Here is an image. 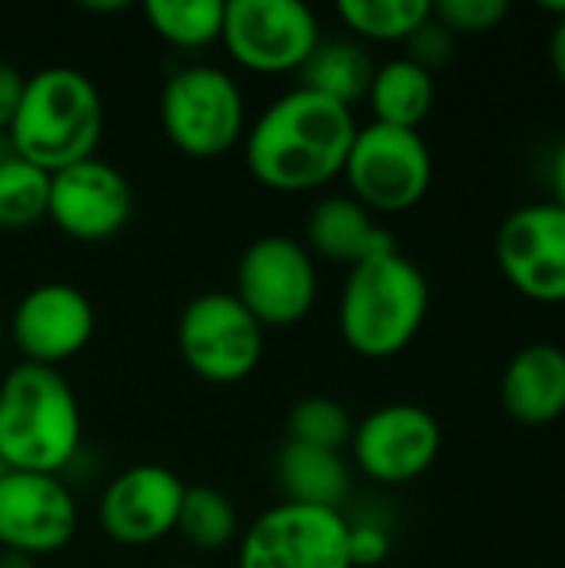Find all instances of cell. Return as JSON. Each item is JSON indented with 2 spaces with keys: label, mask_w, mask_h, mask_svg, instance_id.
<instances>
[{
  "label": "cell",
  "mask_w": 565,
  "mask_h": 568,
  "mask_svg": "<svg viewBox=\"0 0 565 568\" xmlns=\"http://www.w3.org/2000/svg\"><path fill=\"white\" fill-rule=\"evenodd\" d=\"M353 106L310 87L276 97L243 133L246 170L273 193H310L343 176L356 140Z\"/></svg>",
  "instance_id": "cell-1"
},
{
  "label": "cell",
  "mask_w": 565,
  "mask_h": 568,
  "mask_svg": "<svg viewBox=\"0 0 565 568\" xmlns=\"http://www.w3.org/2000/svg\"><path fill=\"white\" fill-rule=\"evenodd\" d=\"M83 446V413L60 369L17 363L0 379V466L60 476Z\"/></svg>",
  "instance_id": "cell-2"
},
{
  "label": "cell",
  "mask_w": 565,
  "mask_h": 568,
  "mask_svg": "<svg viewBox=\"0 0 565 568\" xmlns=\"http://www.w3.org/2000/svg\"><path fill=\"white\" fill-rule=\"evenodd\" d=\"M103 136V100L77 67H43L23 80L20 106L7 130L13 153L43 173H60L97 156Z\"/></svg>",
  "instance_id": "cell-3"
},
{
  "label": "cell",
  "mask_w": 565,
  "mask_h": 568,
  "mask_svg": "<svg viewBox=\"0 0 565 568\" xmlns=\"http://www.w3.org/2000/svg\"><path fill=\"white\" fill-rule=\"evenodd\" d=\"M430 313V283L400 250L376 253L346 273L340 336L363 359H393L413 346Z\"/></svg>",
  "instance_id": "cell-4"
},
{
  "label": "cell",
  "mask_w": 565,
  "mask_h": 568,
  "mask_svg": "<svg viewBox=\"0 0 565 568\" xmlns=\"http://www.w3.org/2000/svg\"><path fill=\"white\" fill-rule=\"evenodd\" d=\"M160 123L167 140L190 160H216L246 133L243 87L223 67L186 63L160 90Z\"/></svg>",
  "instance_id": "cell-5"
},
{
  "label": "cell",
  "mask_w": 565,
  "mask_h": 568,
  "mask_svg": "<svg viewBox=\"0 0 565 568\" xmlns=\"http://www.w3.org/2000/svg\"><path fill=\"white\" fill-rule=\"evenodd\" d=\"M343 180L370 213H406L433 186V153L420 130L366 123L356 130Z\"/></svg>",
  "instance_id": "cell-6"
},
{
  "label": "cell",
  "mask_w": 565,
  "mask_h": 568,
  "mask_svg": "<svg viewBox=\"0 0 565 568\" xmlns=\"http://www.w3.org/2000/svg\"><path fill=\"white\" fill-rule=\"evenodd\" d=\"M266 329L233 293L193 296L176 323V349L190 373L213 386L250 379L263 359Z\"/></svg>",
  "instance_id": "cell-7"
},
{
  "label": "cell",
  "mask_w": 565,
  "mask_h": 568,
  "mask_svg": "<svg viewBox=\"0 0 565 568\" xmlns=\"http://www.w3.org/2000/svg\"><path fill=\"white\" fill-rule=\"evenodd\" d=\"M233 296L263 329H290L310 316L320 296L316 256L306 243L266 233L253 240L236 263Z\"/></svg>",
  "instance_id": "cell-8"
},
{
  "label": "cell",
  "mask_w": 565,
  "mask_h": 568,
  "mask_svg": "<svg viewBox=\"0 0 565 568\" xmlns=\"http://www.w3.org/2000/svg\"><path fill=\"white\" fill-rule=\"evenodd\" d=\"M320 40V17L300 0H226L220 43L250 73H296Z\"/></svg>",
  "instance_id": "cell-9"
},
{
  "label": "cell",
  "mask_w": 565,
  "mask_h": 568,
  "mask_svg": "<svg viewBox=\"0 0 565 568\" xmlns=\"http://www.w3.org/2000/svg\"><path fill=\"white\" fill-rule=\"evenodd\" d=\"M236 568H353L343 509L280 503L240 536Z\"/></svg>",
  "instance_id": "cell-10"
},
{
  "label": "cell",
  "mask_w": 565,
  "mask_h": 568,
  "mask_svg": "<svg viewBox=\"0 0 565 568\" xmlns=\"http://www.w3.org/2000/svg\"><path fill=\"white\" fill-rule=\"evenodd\" d=\"M353 463L380 486H406L433 469L443 449L436 416L416 403H386L353 426Z\"/></svg>",
  "instance_id": "cell-11"
},
{
  "label": "cell",
  "mask_w": 565,
  "mask_h": 568,
  "mask_svg": "<svg viewBox=\"0 0 565 568\" xmlns=\"http://www.w3.org/2000/svg\"><path fill=\"white\" fill-rule=\"evenodd\" d=\"M496 266L506 283L543 306L565 303V210L549 203H526L513 210L496 230Z\"/></svg>",
  "instance_id": "cell-12"
},
{
  "label": "cell",
  "mask_w": 565,
  "mask_h": 568,
  "mask_svg": "<svg viewBox=\"0 0 565 568\" xmlns=\"http://www.w3.org/2000/svg\"><path fill=\"white\" fill-rule=\"evenodd\" d=\"M80 509L70 486L47 473L0 476V549L30 559L53 556L77 536Z\"/></svg>",
  "instance_id": "cell-13"
},
{
  "label": "cell",
  "mask_w": 565,
  "mask_h": 568,
  "mask_svg": "<svg viewBox=\"0 0 565 568\" xmlns=\"http://www.w3.org/2000/svg\"><path fill=\"white\" fill-rule=\"evenodd\" d=\"M186 483L157 463H140L117 473L97 503V523L117 546H153L176 532Z\"/></svg>",
  "instance_id": "cell-14"
},
{
  "label": "cell",
  "mask_w": 565,
  "mask_h": 568,
  "mask_svg": "<svg viewBox=\"0 0 565 568\" xmlns=\"http://www.w3.org/2000/svg\"><path fill=\"white\" fill-rule=\"evenodd\" d=\"M93 303L73 283H40L20 296L7 320V336L13 339L23 363L50 366L80 356L93 339Z\"/></svg>",
  "instance_id": "cell-15"
},
{
  "label": "cell",
  "mask_w": 565,
  "mask_h": 568,
  "mask_svg": "<svg viewBox=\"0 0 565 568\" xmlns=\"http://www.w3.org/2000/svg\"><path fill=\"white\" fill-rule=\"evenodd\" d=\"M133 216V186L100 156L73 163L50 176L47 220L80 243H103L117 236Z\"/></svg>",
  "instance_id": "cell-16"
},
{
  "label": "cell",
  "mask_w": 565,
  "mask_h": 568,
  "mask_svg": "<svg viewBox=\"0 0 565 568\" xmlns=\"http://www.w3.org/2000/svg\"><path fill=\"white\" fill-rule=\"evenodd\" d=\"M503 409L519 426H549L565 413V349L556 343L523 346L503 369Z\"/></svg>",
  "instance_id": "cell-17"
},
{
  "label": "cell",
  "mask_w": 565,
  "mask_h": 568,
  "mask_svg": "<svg viewBox=\"0 0 565 568\" xmlns=\"http://www.w3.org/2000/svg\"><path fill=\"white\" fill-rule=\"evenodd\" d=\"M306 250L326 263L353 270L376 253L396 250V243L363 203L353 196H326L306 220Z\"/></svg>",
  "instance_id": "cell-18"
},
{
  "label": "cell",
  "mask_w": 565,
  "mask_h": 568,
  "mask_svg": "<svg viewBox=\"0 0 565 568\" xmlns=\"http://www.w3.org/2000/svg\"><path fill=\"white\" fill-rule=\"evenodd\" d=\"M276 476L283 503L340 509L350 496V466L343 453L310 449L286 439L276 456Z\"/></svg>",
  "instance_id": "cell-19"
},
{
  "label": "cell",
  "mask_w": 565,
  "mask_h": 568,
  "mask_svg": "<svg viewBox=\"0 0 565 568\" xmlns=\"http://www.w3.org/2000/svg\"><path fill=\"white\" fill-rule=\"evenodd\" d=\"M366 103L373 110V123L420 130V123L433 113L436 80L410 57H396L376 67L373 83L366 90Z\"/></svg>",
  "instance_id": "cell-20"
},
{
  "label": "cell",
  "mask_w": 565,
  "mask_h": 568,
  "mask_svg": "<svg viewBox=\"0 0 565 568\" xmlns=\"http://www.w3.org/2000/svg\"><path fill=\"white\" fill-rule=\"evenodd\" d=\"M300 73H303V87H310L343 106H353L356 100H366L376 63L360 40H350V37L326 40L323 37Z\"/></svg>",
  "instance_id": "cell-21"
},
{
  "label": "cell",
  "mask_w": 565,
  "mask_h": 568,
  "mask_svg": "<svg viewBox=\"0 0 565 568\" xmlns=\"http://www.w3.org/2000/svg\"><path fill=\"white\" fill-rule=\"evenodd\" d=\"M226 0H150L143 17L150 30L176 50H203L223 37Z\"/></svg>",
  "instance_id": "cell-22"
},
{
  "label": "cell",
  "mask_w": 565,
  "mask_h": 568,
  "mask_svg": "<svg viewBox=\"0 0 565 568\" xmlns=\"http://www.w3.org/2000/svg\"><path fill=\"white\" fill-rule=\"evenodd\" d=\"M433 13L430 0H340L336 17L360 40L406 43V37Z\"/></svg>",
  "instance_id": "cell-23"
},
{
  "label": "cell",
  "mask_w": 565,
  "mask_h": 568,
  "mask_svg": "<svg viewBox=\"0 0 565 568\" xmlns=\"http://www.w3.org/2000/svg\"><path fill=\"white\" fill-rule=\"evenodd\" d=\"M176 536L190 542L200 552H216L226 549L233 539H240V516L236 506L210 486H186L180 519H176Z\"/></svg>",
  "instance_id": "cell-24"
},
{
  "label": "cell",
  "mask_w": 565,
  "mask_h": 568,
  "mask_svg": "<svg viewBox=\"0 0 565 568\" xmlns=\"http://www.w3.org/2000/svg\"><path fill=\"white\" fill-rule=\"evenodd\" d=\"M50 173L20 160L17 153L0 160V230H27L47 220Z\"/></svg>",
  "instance_id": "cell-25"
},
{
  "label": "cell",
  "mask_w": 565,
  "mask_h": 568,
  "mask_svg": "<svg viewBox=\"0 0 565 568\" xmlns=\"http://www.w3.org/2000/svg\"><path fill=\"white\" fill-rule=\"evenodd\" d=\"M353 426L356 423L343 403L330 396H306L286 416V439L310 449L343 453L353 439Z\"/></svg>",
  "instance_id": "cell-26"
},
{
  "label": "cell",
  "mask_w": 565,
  "mask_h": 568,
  "mask_svg": "<svg viewBox=\"0 0 565 568\" xmlns=\"http://www.w3.org/2000/svg\"><path fill=\"white\" fill-rule=\"evenodd\" d=\"M433 17L453 37H476L496 30L509 17L506 0H440L433 3Z\"/></svg>",
  "instance_id": "cell-27"
},
{
  "label": "cell",
  "mask_w": 565,
  "mask_h": 568,
  "mask_svg": "<svg viewBox=\"0 0 565 568\" xmlns=\"http://www.w3.org/2000/svg\"><path fill=\"white\" fill-rule=\"evenodd\" d=\"M456 40L460 37H453L433 13H430V20L426 23H420L410 37H406V57L413 60V63H420L423 70H440V67H446L453 57H456Z\"/></svg>",
  "instance_id": "cell-28"
},
{
  "label": "cell",
  "mask_w": 565,
  "mask_h": 568,
  "mask_svg": "<svg viewBox=\"0 0 565 568\" xmlns=\"http://www.w3.org/2000/svg\"><path fill=\"white\" fill-rule=\"evenodd\" d=\"M393 539L376 523H350V562L353 568L383 566L390 559Z\"/></svg>",
  "instance_id": "cell-29"
},
{
  "label": "cell",
  "mask_w": 565,
  "mask_h": 568,
  "mask_svg": "<svg viewBox=\"0 0 565 568\" xmlns=\"http://www.w3.org/2000/svg\"><path fill=\"white\" fill-rule=\"evenodd\" d=\"M23 80L27 77L13 63L0 60V136H7V130L13 123V113H17L20 93H23Z\"/></svg>",
  "instance_id": "cell-30"
},
{
  "label": "cell",
  "mask_w": 565,
  "mask_h": 568,
  "mask_svg": "<svg viewBox=\"0 0 565 568\" xmlns=\"http://www.w3.org/2000/svg\"><path fill=\"white\" fill-rule=\"evenodd\" d=\"M549 183H553V203L565 210V140L549 160Z\"/></svg>",
  "instance_id": "cell-31"
},
{
  "label": "cell",
  "mask_w": 565,
  "mask_h": 568,
  "mask_svg": "<svg viewBox=\"0 0 565 568\" xmlns=\"http://www.w3.org/2000/svg\"><path fill=\"white\" fill-rule=\"evenodd\" d=\"M549 63H553V73L565 83V20L553 23V33H549Z\"/></svg>",
  "instance_id": "cell-32"
},
{
  "label": "cell",
  "mask_w": 565,
  "mask_h": 568,
  "mask_svg": "<svg viewBox=\"0 0 565 568\" xmlns=\"http://www.w3.org/2000/svg\"><path fill=\"white\" fill-rule=\"evenodd\" d=\"M0 568H37V562L30 556H20V552H3L0 549Z\"/></svg>",
  "instance_id": "cell-33"
},
{
  "label": "cell",
  "mask_w": 565,
  "mask_h": 568,
  "mask_svg": "<svg viewBox=\"0 0 565 568\" xmlns=\"http://www.w3.org/2000/svg\"><path fill=\"white\" fill-rule=\"evenodd\" d=\"M539 10L549 13V17H556V20H565V0H543Z\"/></svg>",
  "instance_id": "cell-34"
},
{
  "label": "cell",
  "mask_w": 565,
  "mask_h": 568,
  "mask_svg": "<svg viewBox=\"0 0 565 568\" xmlns=\"http://www.w3.org/2000/svg\"><path fill=\"white\" fill-rule=\"evenodd\" d=\"M83 7H87V10H100V13H107V10H110V13H113V10H127L123 0H120V3H83Z\"/></svg>",
  "instance_id": "cell-35"
},
{
  "label": "cell",
  "mask_w": 565,
  "mask_h": 568,
  "mask_svg": "<svg viewBox=\"0 0 565 568\" xmlns=\"http://www.w3.org/2000/svg\"><path fill=\"white\" fill-rule=\"evenodd\" d=\"M3 336H7V323H3V316H0V346H3Z\"/></svg>",
  "instance_id": "cell-36"
},
{
  "label": "cell",
  "mask_w": 565,
  "mask_h": 568,
  "mask_svg": "<svg viewBox=\"0 0 565 568\" xmlns=\"http://www.w3.org/2000/svg\"><path fill=\"white\" fill-rule=\"evenodd\" d=\"M3 473H7V469H3V466H0V476H3Z\"/></svg>",
  "instance_id": "cell-37"
}]
</instances>
